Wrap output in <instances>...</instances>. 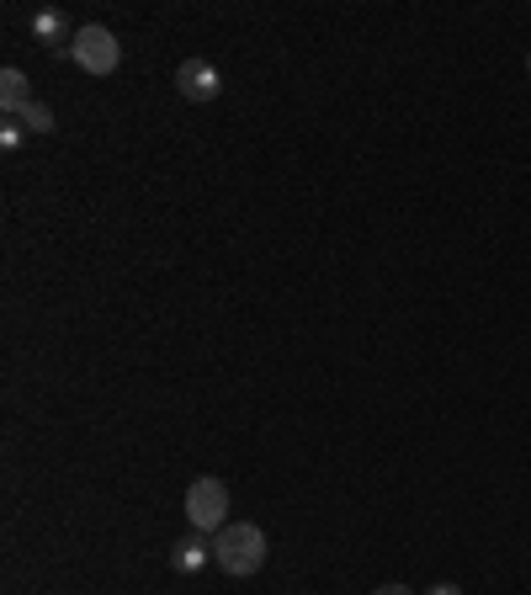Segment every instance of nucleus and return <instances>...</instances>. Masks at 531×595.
Returning a JSON list of instances; mask_svg holds the SVG:
<instances>
[{
	"label": "nucleus",
	"instance_id": "f257e3e1",
	"mask_svg": "<svg viewBox=\"0 0 531 595\" xmlns=\"http://www.w3.org/2000/svg\"><path fill=\"white\" fill-rule=\"evenodd\" d=\"M213 564L224 569V574H235V580L261 574V564H266V532L256 527V521H229L224 532L213 537Z\"/></svg>",
	"mask_w": 531,
	"mask_h": 595
},
{
	"label": "nucleus",
	"instance_id": "f03ea898",
	"mask_svg": "<svg viewBox=\"0 0 531 595\" xmlns=\"http://www.w3.org/2000/svg\"><path fill=\"white\" fill-rule=\"evenodd\" d=\"M186 521H192V532L203 537H218L229 527V484L224 478H192V489H186Z\"/></svg>",
	"mask_w": 531,
	"mask_h": 595
},
{
	"label": "nucleus",
	"instance_id": "7ed1b4c3",
	"mask_svg": "<svg viewBox=\"0 0 531 595\" xmlns=\"http://www.w3.org/2000/svg\"><path fill=\"white\" fill-rule=\"evenodd\" d=\"M69 60H75V69H86V75H118V64H122L118 32L101 28V22H86V28H75Z\"/></svg>",
	"mask_w": 531,
	"mask_h": 595
},
{
	"label": "nucleus",
	"instance_id": "20e7f679",
	"mask_svg": "<svg viewBox=\"0 0 531 595\" xmlns=\"http://www.w3.org/2000/svg\"><path fill=\"white\" fill-rule=\"evenodd\" d=\"M176 90L186 101H218V96H224V75H218L213 60H181Z\"/></svg>",
	"mask_w": 531,
	"mask_h": 595
},
{
	"label": "nucleus",
	"instance_id": "39448f33",
	"mask_svg": "<svg viewBox=\"0 0 531 595\" xmlns=\"http://www.w3.org/2000/svg\"><path fill=\"white\" fill-rule=\"evenodd\" d=\"M28 28H32V37H37V43H48L59 60H69V43H75V32H69V17H64V11H54V6H48V11H32Z\"/></svg>",
	"mask_w": 531,
	"mask_h": 595
},
{
	"label": "nucleus",
	"instance_id": "423d86ee",
	"mask_svg": "<svg viewBox=\"0 0 531 595\" xmlns=\"http://www.w3.org/2000/svg\"><path fill=\"white\" fill-rule=\"evenodd\" d=\"M203 564H213V537L186 532L181 542H171V569L176 574H203Z\"/></svg>",
	"mask_w": 531,
	"mask_h": 595
},
{
	"label": "nucleus",
	"instance_id": "0eeeda50",
	"mask_svg": "<svg viewBox=\"0 0 531 595\" xmlns=\"http://www.w3.org/2000/svg\"><path fill=\"white\" fill-rule=\"evenodd\" d=\"M32 101V90H28V75L17 69V64H6L0 69V107H6V118H22V107Z\"/></svg>",
	"mask_w": 531,
	"mask_h": 595
},
{
	"label": "nucleus",
	"instance_id": "6e6552de",
	"mask_svg": "<svg viewBox=\"0 0 531 595\" xmlns=\"http://www.w3.org/2000/svg\"><path fill=\"white\" fill-rule=\"evenodd\" d=\"M22 128H32V133H54V128H59V118H54V107H48V101H37V96H32L28 107H22Z\"/></svg>",
	"mask_w": 531,
	"mask_h": 595
},
{
	"label": "nucleus",
	"instance_id": "1a4fd4ad",
	"mask_svg": "<svg viewBox=\"0 0 531 595\" xmlns=\"http://www.w3.org/2000/svg\"><path fill=\"white\" fill-rule=\"evenodd\" d=\"M22 133H28L22 122L6 118V128H0V149H6V154H17V149H22Z\"/></svg>",
	"mask_w": 531,
	"mask_h": 595
},
{
	"label": "nucleus",
	"instance_id": "9d476101",
	"mask_svg": "<svg viewBox=\"0 0 531 595\" xmlns=\"http://www.w3.org/2000/svg\"><path fill=\"white\" fill-rule=\"evenodd\" d=\"M372 595H414L410 585H383V591H372Z\"/></svg>",
	"mask_w": 531,
	"mask_h": 595
},
{
	"label": "nucleus",
	"instance_id": "9b49d317",
	"mask_svg": "<svg viewBox=\"0 0 531 595\" xmlns=\"http://www.w3.org/2000/svg\"><path fill=\"white\" fill-rule=\"evenodd\" d=\"M425 595H463V591H457V585H431Z\"/></svg>",
	"mask_w": 531,
	"mask_h": 595
},
{
	"label": "nucleus",
	"instance_id": "f8f14e48",
	"mask_svg": "<svg viewBox=\"0 0 531 595\" xmlns=\"http://www.w3.org/2000/svg\"><path fill=\"white\" fill-rule=\"evenodd\" d=\"M527 69H531V60H527Z\"/></svg>",
	"mask_w": 531,
	"mask_h": 595
}]
</instances>
